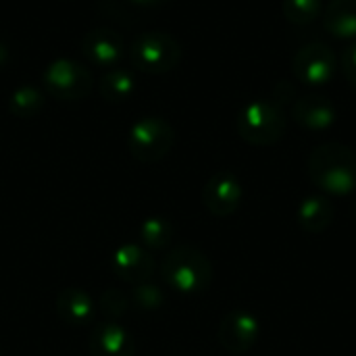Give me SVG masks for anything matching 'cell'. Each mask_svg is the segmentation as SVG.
I'll return each mask as SVG.
<instances>
[{
  "label": "cell",
  "instance_id": "11",
  "mask_svg": "<svg viewBox=\"0 0 356 356\" xmlns=\"http://www.w3.org/2000/svg\"><path fill=\"white\" fill-rule=\"evenodd\" d=\"M81 52L92 65L115 69L125 54V44L117 31L102 27V29H92L83 35Z\"/></svg>",
  "mask_w": 356,
  "mask_h": 356
},
{
  "label": "cell",
  "instance_id": "23",
  "mask_svg": "<svg viewBox=\"0 0 356 356\" xmlns=\"http://www.w3.org/2000/svg\"><path fill=\"white\" fill-rule=\"evenodd\" d=\"M342 73L348 79V83L356 88V42L344 48L342 52Z\"/></svg>",
  "mask_w": 356,
  "mask_h": 356
},
{
  "label": "cell",
  "instance_id": "12",
  "mask_svg": "<svg viewBox=\"0 0 356 356\" xmlns=\"http://www.w3.org/2000/svg\"><path fill=\"white\" fill-rule=\"evenodd\" d=\"M90 356H136V340L129 330L115 321L98 323L90 334Z\"/></svg>",
  "mask_w": 356,
  "mask_h": 356
},
{
  "label": "cell",
  "instance_id": "19",
  "mask_svg": "<svg viewBox=\"0 0 356 356\" xmlns=\"http://www.w3.org/2000/svg\"><path fill=\"white\" fill-rule=\"evenodd\" d=\"M138 236L146 250H163L173 240V225L163 217H148L142 221Z\"/></svg>",
  "mask_w": 356,
  "mask_h": 356
},
{
  "label": "cell",
  "instance_id": "20",
  "mask_svg": "<svg viewBox=\"0 0 356 356\" xmlns=\"http://www.w3.org/2000/svg\"><path fill=\"white\" fill-rule=\"evenodd\" d=\"M284 17L294 25H309L323 15V0H284Z\"/></svg>",
  "mask_w": 356,
  "mask_h": 356
},
{
  "label": "cell",
  "instance_id": "27",
  "mask_svg": "<svg viewBox=\"0 0 356 356\" xmlns=\"http://www.w3.org/2000/svg\"><path fill=\"white\" fill-rule=\"evenodd\" d=\"M104 2H117V0H104Z\"/></svg>",
  "mask_w": 356,
  "mask_h": 356
},
{
  "label": "cell",
  "instance_id": "5",
  "mask_svg": "<svg viewBox=\"0 0 356 356\" xmlns=\"http://www.w3.org/2000/svg\"><path fill=\"white\" fill-rule=\"evenodd\" d=\"M175 144V131L161 117H144L131 125L127 136L129 152L140 163H156L165 159Z\"/></svg>",
  "mask_w": 356,
  "mask_h": 356
},
{
  "label": "cell",
  "instance_id": "7",
  "mask_svg": "<svg viewBox=\"0 0 356 356\" xmlns=\"http://www.w3.org/2000/svg\"><path fill=\"white\" fill-rule=\"evenodd\" d=\"M294 77L307 86H325L334 79L338 71V58L332 46L323 42H313L302 46L294 54L292 63Z\"/></svg>",
  "mask_w": 356,
  "mask_h": 356
},
{
  "label": "cell",
  "instance_id": "15",
  "mask_svg": "<svg viewBox=\"0 0 356 356\" xmlns=\"http://www.w3.org/2000/svg\"><path fill=\"white\" fill-rule=\"evenodd\" d=\"M336 217V209L327 196H307L296 211V221L307 234L325 232Z\"/></svg>",
  "mask_w": 356,
  "mask_h": 356
},
{
  "label": "cell",
  "instance_id": "6",
  "mask_svg": "<svg viewBox=\"0 0 356 356\" xmlns=\"http://www.w3.org/2000/svg\"><path fill=\"white\" fill-rule=\"evenodd\" d=\"M44 88L46 92L65 102H77L88 98L92 92L94 79L92 73L77 60L71 58H56L44 71Z\"/></svg>",
  "mask_w": 356,
  "mask_h": 356
},
{
  "label": "cell",
  "instance_id": "13",
  "mask_svg": "<svg viewBox=\"0 0 356 356\" xmlns=\"http://www.w3.org/2000/svg\"><path fill=\"white\" fill-rule=\"evenodd\" d=\"M294 121L307 131H325L336 123V106L321 94H307L294 100L292 106Z\"/></svg>",
  "mask_w": 356,
  "mask_h": 356
},
{
  "label": "cell",
  "instance_id": "1",
  "mask_svg": "<svg viewBox=\"0 0 356 356\" xmlns=\"http://www.w3.org/2000/svg\"><path fill=\"white\" fill-rule=\"evenodd\" d=\"M311 181L330 196H348L356 190V154L353 148L327 142L309 154Z\"/></svg>",
  "mask_w": 356,
  "mask_h": 356
},
{
  "label": "cell",
  "instance_id": "18",
  "mask_svg": "<svg viewBox=\"0 0 356 356\" xmlns=\"http://www.w3.org/2000/svg\"><path fill=\"white\" fill-rule=\"evenodd\" d=\"M44 108V94L35 86H21L8 98L10 115L19 119H31Z\"/></svg>",
  "mask_w": 356,
  "mask_h": 356
},
{
  "label": "cell",
  "instance_id": "24",
  "mask_svg": "<svg viewBox=\"0 0 356 356\" xmlns=\"http://www.w3.org/2000/svg\"><path fill=\"white\" fill-rule=\"evenodd\" d=\"M294 96H296V90H294V86H292L290 81H286V79L277 81V83H275V88L271 90V100H273V102H277L280 106H284V104L292 102V100H294Z\"/></svg>",
  "mask_w": 356,
  "mask_h": 356
},
{
  "label": "cell",
  "instance_id": "25",
  "mask_svg": "<svg viewBox=\"0 0 356 356\" xmlns=\"http://www.w3.org/2000/svg\"><path fill=\"white\" fill-rule=\"evenodd\" d=\"M10 60V50L4 42H0V69H4Z\"/></svg>",
  "mask_w": 356,
  "mask_h": 356
},
{
  "label": "cell",
  "instance_id": "14",
  "mask_svg": "<svg viewBox=\"0 0 356 356\" xmlns=\"http://www.w3.org/2000/svg\"><path fill=\"white\" fill-rule=\"evenodd\" d=\"M56 315L63 323L81 327L96 319V305L81 288H65L56 296Z\"/></svg>",
  "mask_w": 356,
  "mask_h": 356
},
{
  "label": "cell",
  "instance_id": "10",
  "mask_svg": "<svg viewBox=\"0 0 356 356\" xmlns=\"http://www.w3.org/2000/svg\"><path fill=\"white\" fill-rule=\"evenodd\" d=\"M113 269L117 273V277H121L125 284H144L150 282L156 265L154 259L150 257V252L140 246V244H121L115 254H113Z\"/></svg>",
  "mask_w": 356,
  "mask_h": 356
},
{
  "label": "cell",
  "instance_id": "4",
  "mask_svg": "<svg viewBox=\"0 0 356 356\" xmlns=\"http://www.w3.org/2000/svg\"><path fill=\"white\" fill-rule=\"evenodd\" d=\"M184 50L179 42L167 31H144L129 44V58L134 69L146 75H163L181 63Z\"/></svg>",
  "mask_w": 356,
  "mask_h": 356
},
{
  "label": "cell",
  "instance_id": "21",
  "mask_svg": "<svg viewBox=\"0 0 356 356\" xmlns=\"http://www.w3.org/2000/svg\"><path fill=\"white\" fill-rule=\"evenodd\" d=\"M134 302L142 309V311H156L163 307L165 302V294L159 286L150 284V282H144V284H138L134 288Z\"/></svg>",
  "mask_w": 356,
  "mask_h": 356
},
{
  "label": "cell",
  "instance_id": "2",
  "mask_svg": "<svg viewBox=\"0 0 356 356\" xmlns=\"http://www.w3.org/2000/svg\"><path fill=\"white\" fill-rule=\"evenodd\" d=\"M161 277L177 294H202L213 280V267L207 254L194 246L173 248L161 263Z\"/></svg>",
  "mask_w": 356,
  "mask_h": 356
},
{
  "label": "cell",
  "instance_id": "28",
  "mask_svg": "<svg viewBox=\"0 0 356 356\" xmlns=\"http://www.w3.org/2000/svg\"><path fill=\"white\" fill-rule=\"evenodd\" d=\"M0 356H2V355H0Z\"/></svg>",
  "mask_w": 356,
  "mask_h": 356
},
{
  "label": "cell",
  "instance_id": "16",
  "mask_svg": "<svg viewBox=\"0 0 356 356\" xmlns=\"http://www.w3.org/2000/svg\"><path fill=\"white\" fill-rule=\"evenodd\" d=\"M323 27L338 40L356 38V0H330L323 10Z\"/></svg>",
  "mask_w": 356,
  "mask_h": 356
},
{
  "label": "cell",
  "instance_id": "22",
  "mask_svg": "<svg viewBox=\"0 0 356 356\" xmlns=\"http://www.w3.org/2000/svg\"><path fill=\"white\" fill-rule=\"evenodd\" d=\"M127 307H129V302H127L125 294H121L119 290H106L100 296V311L106 315V321L119 319L127 311Z\"/></svg>",
  "mask_w": 356,
  "mask_h": 356
},
{
  "label": "cell",
  "instance_id": "8",
  "mask_svg": "<svg viewBox=\"0 0 356 356\" xmlns=\"http://www.w3.org/2000/svg\"><path fill=\"white\" fill-rule=\"evenodd\" d=\"M259 336H261L259 319L250 311H242V309L229 311L221 319L217 330L219 344L232 355L248 353L259 342Z\"/></svg>",
  "mask_w": 356,
  "mask_h": 356
},
{
  "label": "cell",
  "instance_id": "9",
  "mask_svg": "<svg viewBox=\"0 0 356 356\" xmlns=\"http://www.w3.org/2000/svg\"><path fill=\"white\" fill-rule=\"evenodd\" d=\"M242 196H244L242 184L229 171L215 173L202 188V204L213 217L219 219L234 215L242 204Z\"/></svg>",
  "mask_w": 356,
  "mask_h": 356
},
{
  "label": "cell",
  "instance_id": "3",
  "mask_svg": "<svg viewBox=\"0 0 356 356\" xmlns=\"http://www.w3.org/2000/svg\"><path fill=\"white\" fill-rule=\"evenodd\" d=\"M288 127L284 106L273 100H250L244 104L236 117V129L240 138L252 146H273L277 144Z\"/></svg>",
  "mask_w": 356,
  "mask_h": 356
},
{
  "label": "cell",
  "instance_id": "17",
  "mask_svg": "<svg viewBox=\"0 0 356 356\" xmlns=\"http://www.w3.org/2000/svg\"><path fill=\"white\" fill-rule=\"evenodd\" d=\"M136 92V77L131 71L115 67L100 79V94L106 102H125Z\"/></svg>",
  "mask_w": 356,
  "mask_h": 356
},
{
  "label": "cell",
  "instance_id": "26",
  "mask_svg": "<svg viewBox=\"0 0 356 356\" xmlns=\"http://www.w3.org/2000/svg\"><path fill=\"white\" fill-rule=\"evenodd\" d=\"M131 2L138 4V6H161V4H165L169 0H131Z\"/></svg>",
  "mask_w": 356,
  "mask_h": 356
}]
</instances>
